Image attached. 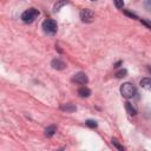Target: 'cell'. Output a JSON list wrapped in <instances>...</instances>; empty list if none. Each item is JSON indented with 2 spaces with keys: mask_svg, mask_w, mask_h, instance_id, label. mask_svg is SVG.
<instances>
[{
  "mask_svg": "<svg viewBox=\"0 0 151 151\" xmlns=\"http://www.w3.org/2000/svg\"><path fill=\"white\" fill-rule=\"evenodd\" d=\"M125 109H126V111H127V113H129L130 116H136V114H137L136 107H134L130 101H126V103H125Z\"/></svg>",
  "mask_w": 151,
  "mask_h": 151,
  "instance_id": "7c38bea8",
  "label": "cell"
},
{
  "mask_svg": "<svg viewBox=\"0 0 151 151\" xmlns=\"http://www.w3.org/2000/svg\"><path fill=\"white\" fill-rule=\"evenodd\" d=\"M85 124H86L88 127H91V129H96V127L98 126L97 122H96V120H92V119H87V120L85 122Z\"/></svg>",
  "mask_w": 151,
  "mask_h": 151,
  "instance_id": "9a60e30c",
  "label": "cell"
},
{
  "mask_svg": "<svg viewBox=\"0 0 151 151\" xmlns=\"http://www.w3.org/2000/svg\"><path fill=\"white\" fill-rule=\"evenodd\" d=\"M51 66L54 68V70H58V71H61L66 67V64L60 59V58H54L52 61H51Z\"/></svg>",
  "mask_w": 151,
  "mask_h": 151,
  "instance_id": "8992f818",
  "label": "cell"
},
{
  "mask_svg": "<svg viewBox=\"0 0 151 151\" xmlns=\"http://www.w3.org/2000/svg\"><path fill=\"white\" fill-rule=\"evenodd\" d=\"M140 22H142L143 25H145L147 28H150V29H151V21H150V20H146V19H140Z\"/></svg>",
  "mask_w": 151,
  "mask_h": 151,
  "instance_id": "e0dca14e",
  "label": "cell"
},
{
  "mask_svg": "<svg viewBox=\"0 0 151 151\" xmlns=\"http://www.w3.org/2000/svg\"><path fill=\"white\" fill-rule=\"evenodd\" d=\"M78 94H79V97H81V98H87V97L91 96V90L87 88V87H85V86H83V87H80V88L78 90Z\"/></svg>",
  "mask_w": 151,
  "mask_h": 151,
  "instance_id": "30bf717a",
  "label": "cell"
},
{
  "mask_svg": "<svg viewBox=\"0 0 151 151\" xmlns=\"http://www.w3.org/2000/svg\"><path fill=\"white\" fill-rule=\"evenodd\" d=\"M113 4H114V6L118 9H120V8L124 7V0H113Z\"/></svg>",
  "mask_w": 151,
  "mask_h": 151,
  "instance_id": "2e32d148",
  "label": "cell"
},
{
  "mask_svg": "<svg viewBox=\"0 0 151 151\" xmlns=\"http://www.w3.org/2000/svg\"><path fill=\"white\" fill-rule=\"evenodd\" d=\"M144 7L145 9L151 12V0H144Z\"/></svg>",
  "mask_w": 151,
  "mask_h": 151,
  "instance_id": "ac0fdd59",
  "label": "cell"
},
{
  "mask_svg": "<svg viewBox=\"0 0 151 151\" xmlns=\"http://www.w3.org/2000/svg\"><path fill=\"white\" fill-rule=\"evenodd\" d=\"M71 81H72V83H76V84L85 85V84H87L88 78H87V76H86L84 72H78V73H76V74L71 78Z\"/></svg>",
  "mask_w": 151,
  "mask_h": 151,
  "instance_id": "5b68a950",
  "label": "cell"
},
{
  "mask_svg": "<svg viewBox=\"0 0 151 151\" xmlns=\"http://www.w3.org/2000/svg\"><path fill=\"white\" fill-rule=\"evenodd\" d=\"M68 4H70L68 0H58V1L54 4V6H53V11H54V12H59L63 6L68 5Z\"/></svg>",
  "mask_w": 151,
  "mask_h": 151,
  "instance_id": "8fae6325",
  "label": "cell"
},
{
  "mask_svg": "<svg viewBox=\"0 0 151 151\" xmlns=\"http://www.w3.org/2000/svg\"><path fill=\"white\" fill-rule=\"evenodd\" d=\"M79 15H80L81 21H83V22H86V24L92 22V21L94 20V13H93L91 9H88V8H84V9H81Z\"/></svg>",
  "mask_w": 151,
  "mask_h": 151,
  "instance_id": "277c9868",
  "label": "cell"
},
{
  "mask_svg": "<svg viewBox=\"0 0 151 151\" xmlns=\"http://www.w3.org/2000/svg\"><path fill=\"white\" fill-rule=\"evenodd\" d=\"M120 93L124 98L126 99H130L132 97L136 96L137 93V88L134 87V85H132L131 83H124L122 86H120Z\"/></svg>",
  "mask_w": 151,
  "mask_h": 151,
  "instance_id": "6da1fadb",
  "label": "cell"
},
{
  "mask_svg": "<svg viewBox=\"0 0 151 151\" xmlns=\"http://www.w3.org/2000/svg\"><path fill=\"white\" fill-rule=\"evenodd\" d=\"M122 64H123V61H122V60H119L118 63H116V64L113 65V67H119V65H122Z\"/></svg>",
  "mask_w": 151,
  "mask_h": 151,
  "instance_id": "ffe728a7",
  "label": "cell"
},
{
  "mask_svg": "<svg viewBox=\"0 0 151 151\" xmlns=\"http://www.w3.org/2000/svg\"><path fill=\"white\" fill-rule=\"evenodd\" d=\"M147 71H149V72H151V66H147Z\"/></svg>",
  "mask_w": 151,
  "mask_h": 151,
  "instance_id": "44dd1931",
  "label": "cell"
},
{
  "mask_svg": "<svg viewBox=\"0 0 151 151\" xmlns=\"http://www.w3.org/2000/svg\"><path fill=\"white\" fill-rule=\"evenodd\" d=\"M111 143H112V144H113V145H114V146H116L118 150H120V151H124V150H125V147H124V146H123V145H122V144H120V143H119V142H118L116 138H112Z\"/></svg>",
  "mask_w": 151,
  "mask_h": 151,
  "instance_id": "4fadbf2b",
  "label": "cell"
},
{
  "mask_svg": "<svg viewBox=\"0 0 151 151\" xmlns=\"http://www.w3.org/2000/svg\"><path fill=\"white\" fill-rule=\"evenodd\" d=\"M55 132H57V126H55V125H50V126H47V127L45 129V131H44L45 136L48 137V138L53 137Z\"/></svg>",
  "mask_w": 151,
  "mask_h": 151,
  "instance_id": "9c48e42d",
  "label": "cell"
},
{
  "mask_svg": "<svg viewBox=\"0 0 151 151\" xmlns=\"http://www.w3.org/2000/svg\"><path fill=\"white\" fill-rule=\"evenodd\" d=\"M60 110L61 111H65V112H68V113H72L77 110V106L72 103H66V104H63L60 105Z\"/></svg>",
  "mask_w": 151,
  "mask_h": 151,
  "instance_id": "52a82bcc",
  "label": "cell"
},
{
  "mask_svg": "<svg viewBox=\"0 0 151 151\" xmlns=\"http://www.w3.org/2000/svg\"><path fill=\"white\" fill-rule=\"evenodd\" d=\"M41 26H42L44 32L47 33V34H54L57 32V29H58L57 21L53 20V19H46V20H44V22H42Z\"/></svg>",
  "mask_w": 151,
  "mask_h": 151,
  "instance_id": "3957f363",
  "label": "cell"
},
{
  "mask_svg": "<svg viewBox=\"0 0 151 151\" xmlns=\"http://www.w3.org/2000/svg\"><path fill=\"white\" fill-rule=\"evenodd\" d=\"M127 76V70L126 68H122V70H119L117 73H116V77L117 78H124V77H126Z\"/></svg>",
  "mask_w": 151,
  "mask_h": 151,
  "instance_id": "5bb4252c",
  "label": "cell"
},
{
  "mask_svg": "<svg viewBox=\"0 0 151 151\" xmlns=\"http://www.w3.org/2000/svg\"><path fill=\"white\" fill-rule=\"evenodd\" d=\"M124 13H125L126 15H129L130 18H133V19H138V17H137L134 13H131V12H129V11H124Z\"/></svg>",
  "mask_w": 151,
  "mask_h": 151,
  "instance_id": "d6986e66",
  "label": "cell"
},
{
  "mask_svg": "<svg viewBox=\"0 0 151 151\" xmlns=\"http://www.w3.org/2000/svg\"><path fill=\"white\" fill-rule=\"evenodd\" d=\"M139 85H140V86H142L144 90L151 91V78H149V77H145V78H143V79L140 80Z\"/></svg>",
  "mask_w": 151,
  "mask_h": 151,
  "instance_id": "ba28073f",
  "label": "cell"
},
{
  "mask_svg": "<svg viewBox=\"0 0 151 151\" xmlns=\"http://www.w3.org/2000/svg\"><path fill=\"white\" fill-rule=\"evenodd\" d=\"M39 17V11L37 8H28L26 9L22 14H21V20L25 22V24H31L37 18Z\"/></svg>",
  "mask_w": 151,
  "mask_h": 151,
  "instance_id": "7a4b0ae2",
  "label": "cell"
}]
</instances>
